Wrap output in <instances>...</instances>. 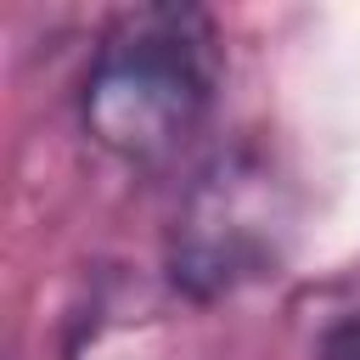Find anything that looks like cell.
I'll return each instance as SVG.
<instances>
[{"instance_id": "obj_3", "label": "cell", "mask_w": 360, "mask_h": 360, "mask_svg": "<svg viewBox=\"0 0 360 360\" xmlns=\"http://www.w3.org/2000/svg\"><path fill=\"white\" fill-rule=\"evenodd\" d=\"M315 360H360V309L338 315V321L315 338Z\"/></svg>"}, {"instance_id": "obj_1", "label": "cell", "mask_w": 360, "mask_h": 360, "mask_svg": "<svg viewBox=\"0 0 360 360\" xmlns=\"http://www.w3.org/2000/svg\"><path fill=\"white\" fill-rule=\"evenodd\" d=\"M225 73L219 28L202 6L146 0L124 6L84 68L79 118L84 135L124 163L174 158L214 112Z\"/></svg>"}, {"instance_id": "obj_2", "label": "cell", "mask_w": 360, "mask_h": 360, "mask_svg": "<svg viewBox=\"0 0 360 360\" xmlns=\"http://www.w3.org/2000/svg\"><path fill=\"white\" fill-rule=\"evenodd\" d=\"M287 253V197L264 158L225 152L214 158L174 208L169 225V281L191 304H214L259 276H270Z\"/></svg>"}]
</instances>
